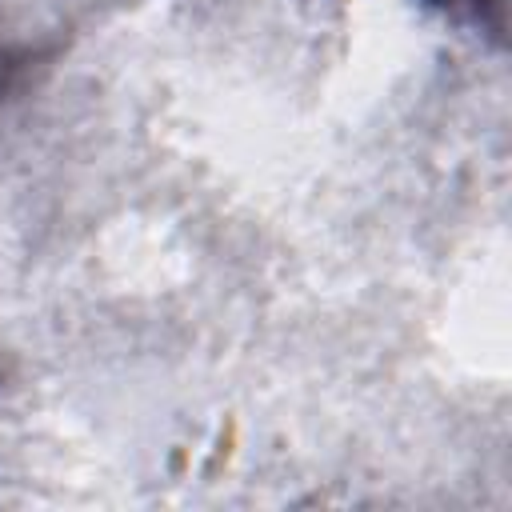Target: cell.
I'll list each match as a JSON object with an SVG mask.
<instances>
[{
    "label": "cell",
    "mask_w": 512,
    "mask_h": 512,
    "mask_svg": "<svg viewBox=\"0 0 512 512\" xmlns=\"http://www.w3.org/2000/svg\"><path fill=\"white\" fill-rule=\"evenodd\" d=\"M436 4H444V8H468L472 16L492 20L496 32L504 28V0H436Z\"/></svg>",
    "instance_id": "6da1fadb"
}]
</instances>
